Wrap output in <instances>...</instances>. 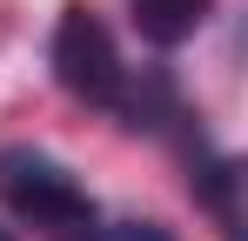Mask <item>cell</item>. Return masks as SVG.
<instances>
[{"instance_id": "6da1fadb", "label": "cell", "mask_w": 248, "mask_h": 241, "mask_svg": "<svg viewBox=\"0 0 248 241\" xmlns=\"http://www.w3.org/2000/svg\"><path fill=\"white\" fill-rule=\"evenodd\" d=\"M0 201L14 221H27L47 241H87V228L101 221V208L61 161L34 154V148H7L0 154Z\"/></svg>"}, {"instance_id": "7a4b0ae2", "label": "cell", "mask_w": 248, "mask_h": 241, "mask_svg": "<svg viewBox=\"0 0 248 241\" xmlns=\"http://www.w3.org/2000/svg\"><path fill=\"white\" fill-rule=\"evenodd\" d=\"M54 80L74 101H87V107L134 114V94H127V67H121V54H114V34L87 7H61V20H54Z\"/></svg>"}, {"instance_id": "3957f363", "label": "cell", "mask_w": 248, "mask_h": 241, "mask_svg": "<svg viewBox=\"0 0 248 241\" xmlns=\"http://www.w3.org/2000/svg\"><path fill=\"white\" fill-rule=\"evenodd\" d=\"M208 7L215 0H134V27L155 40V47H181L208 20Z\"/></svg>"}, {"instance_id": "277c9868", "label": "cell", "mask_w": 248, "mask_h": 241, "mask_svg": "<svg viewBox=\"0 0 248 241\" xmlns=\"http://www.w3.org/2000/svg\"><path fill=\"white\" fill-rule=\"evenodd\" d=\"M87 241H174V235L155 228V221H94Z\"/></svg>"}]
</instances>
